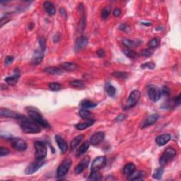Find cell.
I'll return each instance as SVG.
<instances>
[{
  "label": "cell",
  "mask_w": 181,
  "mask_h": 181,
  "mask_svg": "<svg viewBox=\"0 0 181 181\" xmlns=\"http://www.w3.org/2000/svg\"><path fill=\"white\" fill-rule=\"evenodd\" d=\"M148 96L150 100L153 102H156L160 100L161 97V91L159 87L154 85H150L148 86Z\"/></svg>",
  "instance_id": "obj_7"
},
{
  "label": "cell",
  "mask_w": 181,
  "mask_h": 181,
  "mask_svg": "<svg viewBox=\"0 0 181 181\" xmlns=\"http://www.w3.org/2000/svg\"><path fill=\"white\" fill-rule=\"evenodd\" d=\"M89 163H90V157L89 156H86L76 166V168H75V173L77 174L81 173L89 166Z\"/></svg>",
  "instance_id": "obj_12"
},
{
  "label": "cell",
  "mask_w": 181,
  "mask_h": 181,
  "mask_svg": "<svg viewBox=\"0 0 181 181\" xmlns=\"http://www.w3.org/2000/svg\"><path fill=\"white\" fill-rule=\"evenodd\" d=\"M141 55L146 57H149L152 55V52L149 49H145L141 52Z\"/></svg>",
  "instance_id": "obj_43"
},
{
  "label": "cell",
  "mask_w": 181,
  "mask_h": 181,
  "mask_svg": "<svg viewBox=\"0 0 181 181\" xmlns=\"http://www.w3.org/2000/svg\"><path fill=\"white\" fill-rule=\"evenodd\" d=\"M164 168H162V167H161V168H157L156 170L155 171L154 173H153L152 177L153 178H155V179L160 180L162 177V175H163V173H164Z\"/></svg>",
  "instance_id": "obj_36"
},
{
  "label": "cell",
  "mask_w": 181,
  "mask_h": 181,
  "mask_svg": "<svg viewBox=\"0 0 181 181\" xmlns=\"http://www.w3.org/2000/svg\"><path fill=\"white\" fill-rule=\"evenodd\" d=\"M36 150V159L44 160L47 156V146L45 143L41 141H36L34 143Z\"/></svg>",
  "instance_id": "obj_3"
},
{
  "label": "cell",
  "mask_w": 181,
  "mask_h": 181,
  "mask_svg": "<svg viewBox=\"0 0 181 181\" xmlns=\"http://www.w3.org/2000/svg\"><path fill=\"white\" fill-rule=\"evenodd\" d=\"M94 122L95 121L93 118L86 119L85 122L81 123H78V124L75 126V127H76L77 129L79 130H84L86 129V128L91 127V125H93Z\"/></svg>",
  "instance_id": "obj_21"
},
{
  "label": "cell",
  "mask_w": 181,
  "mask_h": 181,
  "mask_svg": "<svg viewBox=\"0 0 181 181\" xmlns=\"http://www.w3.org/2000/svg\"><path fill=\"white\" fill-rule=\"evenodd\" d=\"M141 98V93L139 90L132 91L129 96V98L126 103L125 107L127 109H130L133 107L137 104L139 99Z\"/></svg>",
  "instance_id": "obj_5"
},
{
  "label": "cell",
  "mask_w": 181,
  "mask_h": 181,
  "mask_svg": "<svg viewBox=\"0 0 181 181\" xmlns=\"http://www.w3.org/2000/svg\"><path fill=\"white\" fill-rule=\"evenodd\" d=\"M123 44L128 49H132V48L136 47L139 45V43L136 42V41L130 40V39L127 38H124L123 40Z\"/></svg>",
  "instance_id": "obj_28"
},
{
  "label": "cell",
  "mask_w": 181,
  "mask_h": 181,
  "mask_svg": "<svg viewBox=\"0 0 181 181\" xmlns=\"http://www.w3.org/2000/svg\"><path fill=\"white\" fill-rule=\"evenodd\" d=\"M136 171V167H135L133 163H129L126 164L124 168H123V173L127 177H130Z\"/></svg>",
  "instance_id": "obj_20"
},
{
  "label": "cell",
  "mask_w": 181,
  "mask_h": 181,
  "mask_svg": "<svg viewBox=\"0 0 181 181\" xmlns=\"http://www.w3.org/2000/svg\"><path fill=\"white\" fill-rule=\"evenodd\" d=\"M122 13V10L120 8H115L113 11V16L115 17H118Z\"/></svg>",
  "instance_id": "obj_46"
},
{
  "label": "cell",
  "mask_w": 181,
  "mask_h": 181,
  "mask_svg": "<svg viewBox=\"0 0 181 181\" xmlns=\"http://www.w3.org/2000/svg\"><path fill=\"white\" fill-rule=\"evenodd\" d=\"M106 164V157L105 156H100L93 160L91 164V171H98L104 168Z\"/></svg>",
  "instance_id": "obj_9"
},
{
  "label": "cell",
  "mask_w": 181,
  "mask_h": 181,
  "mask_svg": "<svg viewBox=\"0 0 181 181\" xmlns=\"http://www.w3.org/2000/svg\"><path fill=\"white\" fill-rule=\"evenodd\" d=\"M125 55L129 57L130 59H136L137 57H138V55H137L136 52L132 51L130 49H128V48H126L124 50H123Z\"/></svg>",
  "instance_id": "obj_33"
},
{
  "label": "cell",
  "mask_w": 181,
  "mask_h": 181,
  "mask_svg": "<svg viewBox=\"0 0 181 181\" xmlns=\"http://www.w3.org/2000/svg\"><path fill=\"white\" fill-rule=\"evenodd\" d=\"M176 155V151L174 149L173 147L169 146L164 151V152L163 153L161 158H160L159 163L161 164V166H165V165L168 164V163L171 161Z\"/></svg>",
  "instance_id": "obj_4"
},
{
  "label": "cell",
  "mask_w": 181,
  "mask_h": 181,
  "mask_svg": "<svg viewBox=\"0 0 181 181\" xmlns=\"http://www.w3.org/2000/svg\"><path fill=\"white\" fill-rule=\"evenodd\" d=\"M70 86L73 87V88L78 89H82L85 88V84L82 81H80V80H74V81H72L70 83Z\"/></svg>",
  "instance_id": "obj_30"
},
{
  "label": "cell",
  "mask_w": 181,
  "mask_h": 181,
  "mask_svg": "<svg viewBox=\"0 0 181 181\" xmlns=\"http://www.w3.org/2000/svg\"><path fill=\"white\" fill-rule=\"evenodd\" d=\"M126 118H127V115H126L120 114L115 118V120L118 121V122H121V121H123L124 120H125Z\"/></svg>",
  "instance_id": "obj_45"
},
{
  "label": "cell",
  "mask_w": 181,
  "mask_h": 181,
  "mask_svg": "<svg viewBox=\"0 0 181 181\" xmlns=\"http://www.w3.org/2000/svg\"><path fill=\"white\" fill-rule=\"evenodd\" d=\"M55 141H56V143L57 144V145H58V147L59 149V150H60V152L62 153H65L67 151V149H68V146H67V144L66 142L65 139H64L61 136H59V135L57 134L55 135Z\"/></svg>",
  "instance_id": "obj_16"
},
{
  "label": "cell",
  "mask_w": 181,
  "mask_h": 181,
  "mask_svg": "<svg viewBox=\"0 0 181 181\" xmlns=\"http://www.w3.org/2000/svg\"><path fill=\"white\" fill-rule=\"evenodd\" d=\"M159 115L158 114L151 115L143 121L142 123L141 124V129H144V128L150 127L152 125L155 124L157 122V120H159Z\"/></svg>",
  "instance_id": "obj_11"
},
{
  "label": "cell",
  "mask_w": 181,
  "mask_h": 181,
  "mask_svg": "<svg viewBox=\"0 0 181 181\" xmlns=\"http://www.w3.org/2000/svg\"><path fill=\"white\" fill-rule=\"evenodd\" d=\"M11 144L13 149H15L17 151H19V152H24V151L26 150L27 149V144L26 141L24 139L18 138V137L11 138Z\"/></svg>",
  "instance_id": "obj_10"
},
{
  "label": "cell",
  "mask_w": 181,
  "mask_h": 181,
  "mask_svg": "<svg viewBox=\"0 0 181 181\" xmlns=\"http://www.w3.org/2000/svg\"><path fill=\"white\" fill-rule=\"evenodd\" d=\"M44 57V52L40 49L36 50L31 58V63L34 65H38L41 63Z\"/></svg>",
  "instance_id": "obj_14"
},
{
  "label": "cell",
  "mask_w": 181,
  "mask_h": 181,
  "mask_svg": "<svg viewBox=\"0 0 181 181\" xmlns=\"http://www.w3.org/2000/svg\"><path fill=\"white\" fill-rule=\"evenodd\" d=\"M105 138V133L103 132H98L93 134L90 138V144L93 146H96L101 143Z\"/></svg>",
  "instance_id": "obj_13"
},
{
  "label": "cell",
  "mask_w": 181,
  "mask_h": 181,
  "mask_svg": "<svg viewBox=\"0 0 181 181\" xmlns=\"http://www.w3.org/2000/svg\"><path fill=\"white\" fill-rule=\"evenodd\" d=\"M45 164H46V162L43 161V160L36 159V161L31 163V164L26 167V170H25V173H26L27 175H31V174L36 173L39 168H40L41 167L44 166Z\"/></svg>",
  "instance_id": "obj_8"
},
{
  "label": "cell",
  "mask_w": 181,
  "mask_h": 181,
  "mask_svg": "<svg viewBox=\"0 0 181 181\" xmlns=\"http://www.w3.org/2000/svg\"><path fill=\"white\" fill-rule=\"evenodd\" d=\"M13 59H14V58H13V57H12V56H7V57H6L5 60H4V62H5V65H11V64L13 62Z\"/></svg>",
  "instance_id": "obj_44"
},
{
  "label": "cell",
  "mask_w": 181,
  "mask_h": 181,
  "mask_svg": "<svg viewBox=\"0 0 181 181\" xmlns=\"http://www.w3.org/2000/svg\"><path fill=\"white\" fill-rule=\"evenodd\" d=\"M87 44H88V39L86 36H81L77 40L74 49L76 51H79V50L84 49Z\"/></svg>",
  "instance_id": "obj_18"
},
{
  "label": "cell",
  "mask_w": 181,
  "mask_h": 181,
  "mask_svg": "<svg viewBox=\"0 0 181 181\" xmlns=\"http://www.w3.org/2000/svg\"><path fill=\"white\" fill-rule=\"evenodd\" d=\"M60 13H61V14L62 15V17H65V19H66V18H67V12H66V11L65 9H62V8L60 9Z\"/></svg>",
  "instance_id": "obj_50"
},
{
  "label": "cell",
  "mask_w": 181,
  "mask_h": 181,
  "mask_svg": "<svg viewBox=\"0 0 181 181\" xmlns=\"http://www.w3.org/2000/svg\"><path fill=\"white\" fill-rule=\"evenodd\" d=\"M0 115L4 118H14V119H19L21 117V115L19 113H16V112L11 111L9 109H5V108H1L0 110Z\"/></svg>",
  "instance_id": "obj_15"
},
{
  "label": "cell",
  "mask_w": 181,
  "mask_h": 181,
  "mask_svg": "<svg viewBox=\"0 0 181 181\" xmlns=\"http://www.w3.org/2000/svg\"><path fill=\"white\" fill-rule=\"evenodd\" d=\"M111 12V9L110 6H107L103 9L101 11V18L103 19H106L109 17Z\"/></svg>",
  "instance_id": "obj_35"
},
{
  "label": "cell",
  "mask_w": 181,
  "mask_h": 181,
  "mask_svg": "<svg viewBox=\"0 0 181 181\" xmlns=\"http://www.w3.org/2000/svg\"><path fill=\"white\" fill-rule=\"evenodd\" d=\"M102 179V174L98 171H91L90 175L88 178L89 180H100Z\"/></svg>",
  "instance_id": "obj_31"
},
{
  "label": "cell",
  "mask_w": 181,
  "mask_h": 181,
  "mask_svg": "<svg viewBox=\"0 0 181 181\" xmlns=\"http://www.w3.org/2000/svg\"><path fill=\"white\" fill-rule=\"evenodd\" d=\"M180 104V95H179L177 97V98L175 100V105H178Z\"/></svg>",
  "instance_id": "obj_51"
},
{
  "label": "cell",
  "mask_w": 181,
  "mask_h": 181,
  "mask_svg": "<svg viewBox=\"0 0 181 181\" xmlns=\"http://www.w3.org/2000/svg\"><path fill=\"white\" fill-rule=\"evenodd\" d=\"M96 53H97V55L99 57H104L105 56V52L104 51V50H98V51L96 52Z\"/></svg>",
  "instance_id": "obj_48"
},
{
  "label": "cell",
  "mask_w": 181,
  "mask_h": 181,
  "mask_svg": "<svg viewBox=\"0 0 181 181\" xmlns=\"http://www.w3.org/2000/svg\"><path fill=\"white\" fill-rule=\"evenodd\" d=\"M97 104L96 103H93L89 100H82L80 104V106H81L83 109H90V108H93L95 107Z\"/></svg>",
  "instance_id": "obj_27"
},
{
  "label": "cell",
  "mask_w": 181,
  "mask_h": 181,
  "mask_svg": "<svg viewBox=\"0 0 181 181\" xmlns=\"http://www.w3.org/2000/svg\"><path fill=\"white\" fill-rule=\"evenodd\" d=\"M159 42H160L159 38H154L152 39V40H151L149 42L148 45L150 48H152V49H153V48H156V47H157L158 46H159Z\"/></svg>",
  "instance_id": "obj_38"
},
{
  "label": "cell",
  "mask_w": 181,
  "mask_h": 181,
  "mask_svg": "<svg viewBox=\"0 0 181 181\" xmlns=\"http://www.w3.org/2000/svg\"><path fill=\"white\" fill-rule=\"evenodd\" d=\"M28 113L30 118L33 121H35L36 123H38L41 127L45 128H49L50 127L49 123L43 118L42 115L39 113L36 109L30 107V108L28 109Z\"/></svg>",
  "instance_id": "obj_2"
},
{
  "label": "cell",
  "mask_w": 181,
  "mask_h": 181,
  "mask_svg": "<svg viewBox=\"0 0 181 181\" xmlns=\"http://www.w3.org/2000/svg\"><path fill=\"white\" fill-rule=\"evenodd\" d=\"M105 92H106L110 96H111V97H113L116 93V89L110 83L105 84Z\"/></svg>",
  "instance_id": "obj_29"
},
{
  "label": "cell",
  "mask_w": 181,
  "mask_h": 181,
  "mask_svg": "<svg viewBox=\"0 0 181 181\" xmlns=\"http://www.w3.org/2000/svg\"><path fill=\"white\" fill-rule=\"evenodd\" d=\"M39 45H40V49L43 50V52H45V49H46V40H45V38L43 37H41L39 38Z\"/></svg>",
  "instance_id": "obj_40"
},
{
  "label": "cell",
  "mask_w": 181,
  "mask_h": 181,
  "mask_svg": "<svg viewBox=\"0 0 181 181\" xmlns=\"http://www.w3.org/2000/svg\"><path fill=\"white\" fill-rule=\"evenodd\" d=\"M84 138V136L82 134H80V135H78L75 138H74L71 141L70 143V149L71 150H73L75 148H77L78 145L81 142L82 139Z\"/></svg>",
  "instance_id": "obj_26"
},
{
  "label": "cell",
  "mask_w": 181,
  "mask_h": 181,
  "mask_svg": "<svg viewBox=\"0 0 181 181\" xmlns=\"http://www.w3.org/2000/svg\"><path fill=\"white\" fill-rule=\"evenodd\" d=\"M72 160L70 159H65L62 164L59 165L57 170V176L58 178H62L68 173L72 166Z\"/></svg>",
  "instance_id": "obj_6"
},
{
  "label": "cell",
  "mask_w": 181,
  "mask_h": 181,
  "mask_svg": "<svg viewBox=\"0 0 181 181\" xmlns=\"http://www.w3.org/2000/svg\"><path fill=\"white\" fill-rule=\"evenodd\" d=\"M10 20H11V19H10V18H9L8 17H6V18L2 17L1 19V26H0V27L2 28V27L4 26V24H6V23L9 21Z\"/></svg>",
  "instance_id": "obj_47"
},
{
  "label": "cell",
  "mask_w": 181,
  "mask_h": 181,
  "mask_svg": "<svg viewBox=\"0 0 181 181\" xmlns=\"http://www.w3.org/2000/svg\"><path fill=\"white\" fill-rule=\"evenodd\" d=\"M79 115L83 119H89L91 117V113L86 109H81L79 112Z\"/></svg>",
  "instance_id": "obj_32"
},
{
  "label": "cell",
  "mask_w": 181,
  "mask_h": 181,
  "mask_svg": "<svg viewBox=\"0 0 181 181\" xmlns=\"http://www.w3.org/2000/svg\"><path fill=\"white\" fill-rule=\"evenodd\" d=\"M43 71H44L45 72L47 73V74H52V75H61L63 73L62 69L59 67H47L45 68Z\"/></svg>",
  "instance_id": "obj_25"
},
{
  "label": "cell",
  "mask_w": 181,
  "mask_h": 181,
  "mask_svg": "<svg viewBox=\"0 0 181 181\" xmlns=\"http://www.w3.org/2000/svg\"><path fill=\"white\" fill-rule=\"evenodd\" d=\"M143 174L141 172H137V173H134L132 174L131 176L129 177V180H143V177H142Z\"/></svg>",
  "instance_id": "obj_37"
},
{
  "label": "cell",
  "mask_w": 181,
  "mask_h": 181,
  "mask_svg": "<svg viewBox=\"0 0 181 181\" xmlns=\"http://www.w3.org/2000/svg\"><path fill=\"white\" fill-rule=\"evenodd\" d=\"M112 75L120 79H126L128 77V73L125 72H115L112 73Z\"/></svg>",
  "instance_id": "obj_34"
},
{
  "label": "cell",
  "mask_w": 181,
  "mask_h": 181,
  "mask_svg": "<svg viewBox=\"0 0 181 181\" xmlns=\"http://www.w3.org/2000/svg\"><path fill=\"white\" fill-rule=\"evenodd\" d=\"M61 67L62 70L69 71V72H74L79 70V66L74 62H66L61 65Z\"/></svg>",
  "instance_id": "obj_23"
},
{
  "label": "cell",
  "mask_w": 181,
  "mask_h": 181,
  "mask_svg": "<svg viewBox=\"0 0 181 181\" xmlns=\"http://www.w3.org/2000/svg\"><path fill=\"white\" fill-rule=\"evenodd\" d=\"M20 77V71L18 68H16L14 70V74L12 76L8 77L5 79V81L10 86H15L19 81Z\"/></svg>",
  "instance_id": "obj_17"
},
{
  "label": "cell",
  "mask_w": 181,
  "mask_h": 181,
  "mask_svg": "<svg viewBox=\"0 0 181 181\" xmlns=\"http://www.w3.org/2000/svg\"><path fill=\"white\" fill-rule=\"evenodd\" d=\"M49 88L53 91H57L60 90L62 89V86L60 84L57 83V82H52L49 84Z\"/></svg>",
  "instance_id": "obj_39"
},
{
  "label": "cell",
  "mask_w": 181,
  "mask_h": 181,
  "mask_svg": "<svg viewBox=\"0 0 181 181\" xmlns=\"http://www.w3.org/2000/svg\"><path fill=\"white\" fill-rule=\"evenodd\" d=\"M156 65L153 62H149L144 63L141 65V67L142 69H149V70H153L155 68Z\"/></svg>",
  "instance_id": "obj_41"
},
{
  "label": "cell",
  "mask_w": 181,
  "mask_h": 181,
  "mask_svg": "<svg viewBox=\"0 0 181 181\" xmlns=\"http://www.w3.org/2000/svg\"><path fill=\"white\" fill-rule=\"evenodd\" d=\"M161 93H163V94H164V95L167 96V95H168L169 93H170V91H169L168 88H167L166 86H165V87H164V88H163V89H162Z\"/></svg>",
  "instance_id": "obj_49"
},
{
  "label": "cell",
  "mask_w": 181,
  "mask_h": 181,
  "mask_svg": "<svg viewBox=\"0 0 181 181\" xmlns=\"http://www.w3.org/2000/svg\"><path fill=\"white\" fill-rule=\"evenodd\" d=\"M90 144H91L90 142H89V141H87L82 144L77 149V150L76 152V156L79 157L83 154H84V153L87 152V150L89 149V146H90Z\"/></svg>",
  "instance_id": "obj_24"
},
{
  "label": "cell",
  "mask_w": 181,
  "mask_h": 181,
  "mask_svg": "<svg viewBox=\"0 0 181 181\" xmlns=\"http://www.w3.org/2000/svg\"><path fill=\"white\" fill-rule=\"evenodd\" d=\"M9 153L10 151L7 148L3 147V146H2V147L0 148V156H1V157L9 154Z\"/></svg>",
  "instance_id": "obj_42"
},
{
  "label": "cell",
  "mask_w": 181,
  "mask_h": 181,
  "mask_svg": "<svg viewBox=\"0 0 181 181\" xmlns=\"http://www.w3.org/2000/svg\"><path fill=\"white\" fill-rule=\"evenodd\" d=\"M126 28H127V26H126L125 24H121L120 26V30H123V31H124V30L126 29Z\"/></svg>",
  "instance_id": "obj_52"
},
{
  "label": "cell",
  "mask_w": 181,
  "mask_h": 181,
  "mask_svg": "<svg viewBox=\"0 0 181 181\" xmlns=\"http://www.w3.org/2000/svg\"><path fill=\"white\" fill-rule=\"evenodd\" d=\"M43 8H44L45 11H46V13H48L50 16H53L55 14L56 9L52 2L48 1L45 2L43 3Z\"/></svg>",
  "instance_id": "obj_22"
},
{
  "label": "cell",
  "mask_w": 181,
  "mask_h": 181,
  "mask_svg": "<svg viewBox=\"0 0 181 181\" xmlns=\"http://www.w3.org/2000/svg\"><path fill=\"white\" fill-rule=\"evenodd\" d=\"M171 134H163L158 136L155 139L156 143L158 145L161 146H164L165 144H166L169 141L171 140Z\"/></svg>",
  "instance_id": "obj_19"
},
{
  "label": "cell",
  "mask_w": 181,
  "mask_h": 181,
  "mask_svg": "<svg viewBox=\"0 0 181 181\" xmlns=\"http://www.w3.org/2000/svg\"><path fill=\"white\" fill-rule=\"evenodd\" d=\"M20 121V127L22 131L26 134H37L41 132V129L38 123L33 120H29L26 117L22 116L19 119Z\"/></svg>",
  "instance_id": "obj_1"
}]
</instances>
